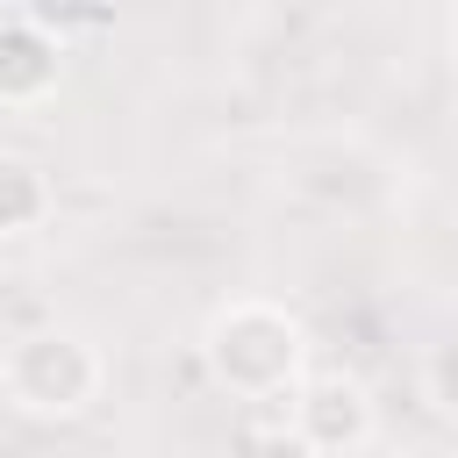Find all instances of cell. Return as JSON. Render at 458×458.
<instances>
[{
	"mask_svg": "<svg viewBox=\"0 0 458 458\" xmlns=\"http://www.w3.org/2000/svg\"><path fill=\"white\" fill-rule=\"evenodd\" d=\"M200 365L236 401H286L308 379V329L279 301H229L200 329Z\"/></svg>",
	"mask_w": 458,
	"mask_h": 458,
	"instance_id": "1",
	"label": "cell"
},
{
	"mask_svg": "<svg viewBox=\"0 0 458 458\" xmlns=\"http://www.w3.org/2000/svg\"><path fill=\"white\" fill-rule=\"evenodd\" d=\"M100 351L79 336V329H36V336H14L7 358H0V386L21 415H43V422H64V415H86L100 401Z\"/></svg>",
	"mask_w": 458,
	"mask_h": 458,
	"instance_id": "2",
	"label": "cell"
},
{
	"mask_svg": "<svg viewBox=\"0 0 458 458\" xmlns=\"http://www.w3.org/2000/svg\"><path fill=\"white\" fill-rule=\"evenodd\" d=\"M286 401H293V429H301L322 458H351V451H365L372 429H379L372 394H365L351 372H308Z\"/></svg>",
	"mask_w": 458,
	"mask_h": 458,
	"instance_id": "3",
	"label": "cell"
},
{
	"mask_svg": "<svg viewBox=\"0 0 458 458\" xmlns=\"http://www.w3.org/2000/svg\"><path fill=\"white\" fill-rule=\"evenodd\" d=\"M64 79V36L36 14H0V107H36Z\"/></svg>",
	"mask_w": 458,
	"mask_h": 458,
	"instance_id": "4",
	"label": "cell"
},
{
	"mask_svg": "<svg viewBox=\"0 0 458 458\" xmlns=\"http://www.w3.org/2000/svg\"><path fill=\"white\" fill-rule=\"evenodd\" d=\"M43 215H50V179H43L29 157L0 150V236H21V229H36Z\"/></svg>",
	"mask_w": 458,
	"mask_h": 458,
	"instance_id": "5",
	"label": "cell"
},
{
	"mask_svg": "<svg viewBox=\"0 0 458 458\" xmlns=\"http://www.w3.org/2000/svg\"><path fill=\"white\" fill-rule=\"evenodd\" d=\"M422 394H429V408H437L444 422H458V329H451L444 344H429V358H422Z\"/></svg>",
	"mask_w": 458,
	"mask_h": 458,
	"instance_id": "6",
	"label": "cell"
},
{
	"mask_svg": "<svg viewBox=\"0 0 458 458\" xmlns=\"http://www.w3.org/2000/svg\"><path fill=\"white\" fill-rule=\"evenodd\" d=\"M243 458H322V451L293 429V415H279V422H258V429L243 437Z\"/></svg>",
	"mask_w": 458,
	"mask_h": 458,
	"instance_id": "7",
	"label": "cell"
},
{
	"mask_svg": "<svg viewBox=\"0 0 458 458\" xmlns=\"http://www.w3.org/2000/svg\"><path fill=\"white\" fill-rule=\"evenodd\" d=\"M29 14L64 36V29H100V21L114 14V0H29Z\"/></svg>",
	"mask_w": 458,
	"mask_h": 458,
	"instance_id": "8",
	"label": "cell"
}]
</instances>
